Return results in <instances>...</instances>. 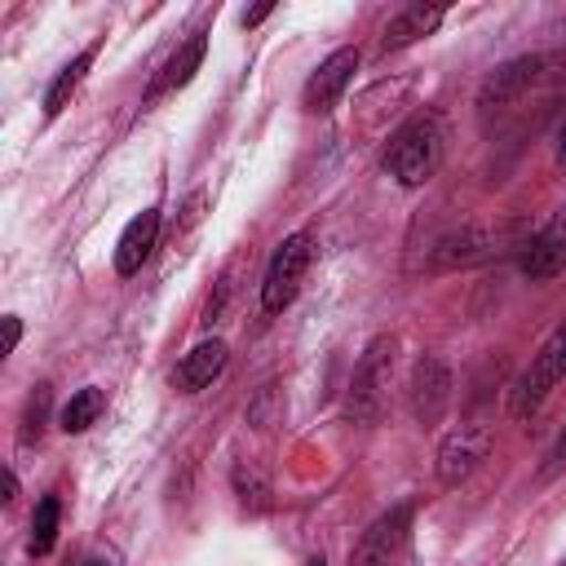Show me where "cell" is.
<instances>
[{"mask_svg": "<svg viewBox=\"0 0 566 566\" xmlns=\"http://www.w3.org/2000/svg\"><path fill=\"white\" fill-rule=\"evenodd\" d=\"M442 155H447V133H442V119L433 111H416L411 119H402L389 142H385V155H380V168L398 181V186H424L438 168H442Z\"/></svg>", "mask_w": 566, "mask_h": 566, "instance_id": "1", "label": "cell"}, {"mask_svg": "<svg viewBox=\"0 0 566 566\" xmlns=\"http://www.w3.org/2000/svg\"><path fill=\"white\" fill-rule=\"evenodd\" d=\"M394 363H398V336L394 332H380L363 345L358 363H354V376H349V389H345V416L349 424H376L385 416V402H389V385H394Z\"/></svg>", "mask_w": 566, "mask_h": 566, "instance_id": "2", "label": "cell"}, {"mask_svg": "<svg viewBox=\"0 0 566 566\" xmlns=\"http://www.w3.org/2000/svg\"><path fill=\"white\" fill-rule=\"evenodd\" d=\"M562 380H566V323L553 327V336L539 345V354L531 358V367L513 380V389H509V411H513V420H531V416L544 407V398H548Z\"/></svg>", "mask_w": 566, "mask_h": 566, "instance_id": "3", "label": "cell"}, {"mask_svg": "<svg viewBox=\"0 0 566 566\" xmlns=\"http://www.w3.org/2000/svg\"><path fill=\"white\" fill-rule=\"evenodd\" d=\"M310 261H314V234H310V230L287 234V239L270 252V265H265V274H261V310H265V314H283V310L296 301Z\"/></svg>", "mask_w": 566, "mask_h": 566, "instance_id": "4", "label": "cell"}, {"mask_svg": "<svg viewBox=\"0 0 566 566\" xmlns=\"http://www.w3.org/2000/svg\"><path fill=\"white\" fill-rule=\"evenodd\" d=\"M544 66H548L544 53H522V57L495 66V71L486 75V84L478 88V111H482V115H504V111H513V106L526 102V93L544 80Z\"/></svg>", "mask_w": 566, "mask_h": 566, "instance_id": "5", "label": "cell"}, {"mask_svg": "<svg viewBox=\"0 0 566 566\" xmlns=\"http://www.w3.org/2000/svg\"><path fill=\"white\" fill-rule=\"evenodd\" d=\"M491 451V433L482 424H455L442 442H438V482L442 486H460L478 473V464L486 460Z\"/></svg>", "mask_w": 566, "mask_h": 566, "instance_id": "6", "label": "cell"}, {"mask_svg": "<svg viewBox=\"0 0 566 566\" xmlns=\"http://www.w3.org/2000/svg\"><path fill=\"white\" fill-rule=\"evenodd\" d=\"M407 398H411V416L416 424H438L442 411L451 407V367L438 358V354H420L416 367H411V385H407Z\"/></svg>", "mask_w": 566, "mask_h": 566, "instance_id": "7", "label": "cell"}, {"mask_svg": "<svg viewBox=\"0 0 566 566\" xmlns=\"http://www.w3.org/2000/svg\"><path fill=\"white\" fill-rule=\"evenodd\" d=\"M407 531H411V504H394L363 531L349 566H394L407 548Z\"/></svg>", "mask_w": 566, "mask_h": 566, "instance_id": "8", "label": "cell"}, {"mask_svg": "<svg viewBox=\"0 0 566 566\" xmlns=\"http://www.w3.org/2000/svg\"><path fill=\"white\" fill-rule=\"evenodd\" d=\"M354 71H358V49H336V53H327V57L310 71V80H305V88H301V106H305L310 115H327V111L340 102V93L349 88Z\"/></svg>", "mask_w": 566, "mask_h": 566, "instance_id": "9", "label": "cell"}, {"mask_svg": "<svg viewBox=\"0 0 566 566\" xmlns=\"http://www.w3.org/2000/svg\"><path fill=\"white\" fill-rule=\"evenodd\" d=\"M566 270V203L522 243V274L531 283H548Z\"/></svg>", "mask_w": 566, "mask_h": 566, "instance_id": "10", "label": "cell"}, {"mask_svg": "<svg viewBox=\"0 0 566 566\" xmlns=\"http://www.w3.org/2000/svg\"><path fill=\"white\" fill-rule=\"evenodd\" d=\"M491 252H495V234L486 226H478V221H464V226L447 230L442 239H433L429 265L433 270H460V265H473V261H482Z\"/></svg>", "mask_w": 566, "mask_h": 566, "instance_id": "11", "label": "cell"}, {"mask_svg": "<svg viewBox=\"0 0 566 566\" xmlns=\"http://www.w3.org/2000/svg\"><path fill=\"white\" fill-rule=\"evenodd\" d=\"M155 239H159V208H142V212L124 226V234H119V243H115V274L133 279V274L146 265Z\"/></svg>", "mask_w": 566, "mask_h": 566, "instance_id": "12", "label": "cell"}, {"mask_svg": "<svg viewBox=\"0 0 566 566\" xmlns=\"http://www.w3.org/2000/svg\"><path fill=\"white\" fill-rule=\"evenodd\" d=\"M226 340H199L190 354H181V363H177V371H172V385L181 389V394H199V389H208L217 376H221V367H226Z\"/></svg>", "mask_w": 566, "mask_h": 566, "instance_id": "13", "label": "cell"}, {"mask_svg": "<svg viewBox=\"0 0 566 566\" xmlns=\"http://www.w3.org/2000/svg\"><path fill=\"white\" fill-rule=\"evenodd\" d=\"M442 18H447V9H438V4H407V9H398V13L389 18L385 35H380V53H398V49H407V44L433 35Z\"/></svg>", "mask_w": 566, "mask_h": 566, "instance_id": "14", "label": "cell"}, {"mask_svg": "<svg viewBox=\"0 0 566 566\" xmlns=\"http://www.w3.org/2000/svg\"><path fill=\"white\" fill-rule=\"evenodd\" d=\"M203 53H208V35H203V31H195L186 44H177V53L164 62L159 80L150 84V93H146V106H150L155 97H164V93H177V88H186V84L195 80V71L203 66Z\"/></svg>", "mask_w": 566, "mask_h": 566, "instance_id": "15", "label": "cell"}, {"mask_svg": "<svg viewBox=\"0 0 566 566\" xmlns=\"http://www.w3.org/2000/svg\"><path fill=\"white\" fill-rule=\"evenodd\" d=\"M93 57H97V44H88V49H80L57 75H53V84H49V93H44V115L49 119H57L66 106H71V97H75V88L84 84V75H88V66H93Z\"/></svg>", "mask_w": 566, "mask_h": 566, "instance_id": "16", "label": "cell"}, {"mask_svg": "<svg viewBox=\"0 0 566 566\" xmlns=\"http://www.w3.org/2000/svg\"><path fill=\"white\" fill-rule=\"evenodd\" d=\"M102 411H106V394H102L97 385H84V389H75V394H71V402L62 407V416H57V420H62V429H66V433H84L88 424H97V416H102Z\"/></svg>", "mask_w": 566, "mask_h": 566, "instance_id": "17", "label": "cell"}, {"mask_svg": "<svg viewBox=\"0 0 566 566\" xmlns=\"http://www.w3.org/2000/svg\"><path fill=\"white\" fill-rule=\"evenodd\" d=\"M230 486H234V495H239V504L248 513H265L270 509V482H265V473L252 460H239L230 469Z\"/></svg>", "mask_w": 566, "mask_h": 566, "instance_id": "18", "label": "cell"}, {"mask_svg": "<svg viewBox=\"0 0 566 566\" xmlns=\"http://www.w3.org/2000/svg\"><path fill=\"white\" fill-rule=\"evenodd\" d=\"M57 522H62V504H57V495H44V500L35 504V513H31V535H27V553H31V557H44V553L53 548Z\"/></svg>", "mask_w": 566, "mask_h": 566, "instance_id": "19", "label": "cell"}, {"mask_svg": "<svg viewBox=\"0 0 566 566\" xmlns=\"http://www.w3.org/2000/svg\"><path fill=\"white\" fill-rule=\"evenodd\" d=\"M49 411H53V394H49V385H35V394H31L27 407H22V429H18V438H22V442H40V433H44V424H49Z\"/></svg>", "mask_w": 566, "mask_h": 566, "instance_id": "20", "label": "cell"}, {"mask_svg": "<svg viewBox=\"0 0 566 566\" xmlns=\"http://www.w3.org/2000/svg\"><path fill=\"white\" fill-rule=\"evenodd\" d=\"M234 274H239V261H230V265L221 270V279H217V292H212V296H208V305H203V323H208V327L221 318L226 301L234 296Z\"/></svg>", "mask_w": 566, "mask_h": 566, "instance_id": "21", "label": "cell"}, {"mask_svg": "<svg viewBox=\"0 0 566 566\" xmlns=\"http://www.w3.org/2000/svg\"><path fill=\"white\" fill-rule=\"evenodd\" d=\"M18 340H22V323H18V314H9V318H4V354H13Z\"/></svg>", "mask_w": 566, "mask_h": 566, "instance_id": "22", "label": "cell"}, {"mask_svg": "<svg viewBox=\"0 0 566 566\" xmlns=\"http://www.w3.org/2000/svg\"><path fill=\"white\" fill-rule=\"evenodd\" d=\"M557 464H566V424H562V433H557V442L548 447V469H557Z\"/></svg>", "mask_w": 566, "mask_h": 566, "instance_id": "23", "label": "cell"}, {"mask_svg": "<svg viewBox=\"0 0 566 566\" xmlns=\"http://www.w3.org/2000/svg\"><path fill=\"white\" fill-rule=\"evenodd\" d=\"M270 13H274V4H256V9H243V18H239V22H243V27H256V22H265Z\"/></svg>", "mask_w": 566, "mask_h": 566, "instance_id": "24", "label": "cell"}, {"mask_svg": "<svg viewBox=\"0 0 566 566\" xmlns=\"http://www.w3.org/2000/svg\"><path fill=\"white\" fill-rule=\"evenodd\" d=\"M13 495H18V478H13V469H4V504H13Z\"/></svg>", "mask_w": 566, "mask_h": 566, "instance_id": "25", "label": "cell"}, {"mask_svg": "<svg viewBox=\"0 0 566 566\" xmlns=\"http://www.w3.org/2000/svg\"><path fill=\"white\" fill-rule=\"evenodd\" d=\"M66 566H111L106 557H93V553H84V557H75V562H66Z\"/></svg>", "mask_w": 566, "mask_h": 566, "instance_id": "26", "label": "cell"}, {"mask_svg": "<svg viewBox=\"0 0 566 566\" xmlns=\"http://www.w3.org/2000/svg\"><path fill=\"white\" fill-rule=\"evenodd\" d=\"M557 164H566V124H562V133H557Z\"/></svg>", "mask_w": 566, "mask_h": 566, "instance_id": "27", "label": "cell"}, {"mask_svg": "<svg viewBox=\"0 0 566 566\" xmlns=\"http://www.w3.org/2000/svg\"><path fill=\"white\" fill-rule=\"evenodd\" d=\"M557 566H566V557H562V562H557Z\"/></svg>", "mask_w": 566, "mask_h": 566, "instance_id": "28", "label": "cell"}]
</instances>
